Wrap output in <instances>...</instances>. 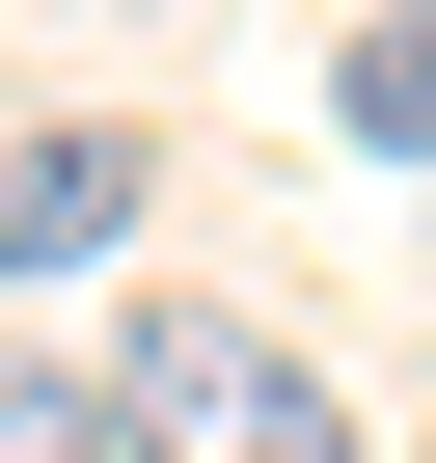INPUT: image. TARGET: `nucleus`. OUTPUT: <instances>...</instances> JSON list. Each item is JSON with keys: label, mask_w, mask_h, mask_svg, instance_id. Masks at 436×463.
Returning a JSON list of instances; mask_svg holds the SVG:
<instances>
[{"label": "nucleus", "mask_w": 436, "mask_h": 463, "mask_svg": "<svg viewBox=\"0 0 436 463\" xmlns=\"http://www.w3.org/2000/svg\"><path fill=\"white\" fill-rule=\"evenodd\" d=\"M109 463H355V409H327V354L246 327V300H137V354H109Z\"/></svg>", "instance_id": "nucleus-1"}, {"label": "nucleus", "mask_w": 436, "mask_h": 463, "mask_svg": "<svg viewBox=\"0 0 436 463\" xmlns=\"http://www.w3.org/2000/svg\"><path fill=\"white\" fill-rule=\"evenodd\" d=\"M409 463H436V436H409Z\"/></svg>", "instance_id": "nucleus-5"}, {"label": "nucleus", "mask_w": 436, "mask_h": 463, "mask_svg": "<svg viewBox=\"0 0 436 463\" xmlns=\"http://www.w3.org/2000/svg\"><path fill=\"white\" fill-rule=\"evenodd\" d=\"M0 463H109V382H55V354H0Z\"/></svg>", "instance_id": "nucleus-4"}, {"label": "nucleus", "mask_w": 436, "mask_h": 463, "mask_svg": "<svg viewBox=\"0 0 436 463\" xmlns=\"http://www.w3.org/2000/svg\"><path fill=\"white\" fill-rule=\"evenodd\" d=\"M137 109H0V273H82V246H137Z\"/></svg>", "instance_id": "nucleus-2"}, {"label": "nucleus", "mask_w": 436, "mask_h": 463, "mask_svg": "<svg viewBox=\"0 0 436 463\" xmlns=\"http://www.w3.org/2000/svg\"><path fill=\"white\" fill-rule=\"evenodd\" d=\"M327 109H355V137H382V164H436V0H382V28H355V55H327Z\"/></svg>", "instance_id": "nucleus-3"}]
</instances>
